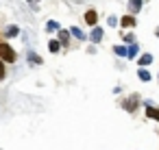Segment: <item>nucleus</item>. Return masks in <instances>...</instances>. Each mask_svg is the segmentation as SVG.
Listing matches in <instances>:
<instances>
[{
	"instance_id": "obj_1",
	"label": "nucleus",
	"mask_w": 159,
	"mask_h": 150,
	"mask_svg": "<svg viewBox=\"0 0 159 150\" xmlns=\"http://www.w3.org/2000/svg\"><path fill=\"white\" fill-rule=\"evenodd\" d=\"M0 61H7V63L16 61V50L9 44H0Z\"/></svg>"
},
{
	"instance_id": "obj_2",
	"label": "nucleus",
	"mask_w": 159,
	"mask_h": 150,
	"mask_svg": "<svg viewBox=\"0 0 159 150\" xmlns=\"http://www.w3.org/2000/svg\"><path fill=\"white\" fill-rule=\"evenodd\" d=\"M85 22H87L89 26H96V22H98V15H96V11H94V9H89V11L85 13Z\"/></svg>"
},
{
	"instance_id": "obj_3",
	"label": "nucleus",
	"mask_w": 159,
	"mask_h": 150,
	"mask_svg": "<svg viewBox=\"0 0 159 150\" xmlns=\"http://www.w3.org/2000/svg\"><path fill=\"white\" fill-rule=\"evenodd\" d=\"M89 39H92L94 44H98V42L102 39V29H98V26H94V31L89 33Z\"/></svg>"
},
{
	"instance_id": "obj_4",
	"label": "nucleus",
	"mask_w": 159,
	"mask_h": 150,
	"mask_svg": "<svg viewBox=\"0 0 159 150\" xmlns=\"http://www.w3.org/2000/svg\"><path fill=\"white\" fill-rule=\"evenodd\" d=\"M142 9V0H129V11L131 13H137Z\"/></svg>"
},
{
	"instance_id": "obj_5",
	"label": "nucleus",
	"mask_w": 159,
	"mask_h": 150,
	"mask_svg": "<svg viewBox=\"0 0 159 150\" xmlns=\"http://www.w3.org/2000/svg\"><path fill=\"white\" fill-rule=\"evenodd\" d=\"M135 102H137V98L133 96L131 100H124V102H122V107H124L126 111H135Z\"/></svg>"
},
{
	"instance_id": "obj_6",
	"label": "nucleus",
	"mask_w": 159,
	"mask_h": 150,
	"mask_svg": "<svg viewBox=\"0 0 159 150\" xmlns=\"http://www.w3.org/2000/svg\"><path fill=\"white\" fill-rule=\"evenodd\" d=\"M18 35H20V29H18V26H9L7 33H5V37H9V39H11V37H18Z\"/></svg>"
},
{
	"instance_id": "obj_7",
	"label": "nucleus",
	"mask_w": 159,
	"mask_h": 150,
	"mask_svg": "<svg viewBox=\"0 0 159 150\" xmlns=\"http://www.w3.org/2000/svg\"><path fill=\"white\" fill-rule=\"evenodd\" d=\"M146 115H148V117H152V120H159V111H157V109H152L150 104H146Z\"/></svg>"
},
{
	"instance_id": "obj_8",
	"label": "nucleus",
	"mask_w": 159,
	"mask_h": 150,
	"mask_svg": "<svg viewBox=\"0 0 159 150\" xmlns=\"http://www.w3.org/2000/svg\"><path fill=\"white\" fill-rule=\"evenodd\" d=\"M70 33H72L76 39H85V35H83V31H81L79 26H72V29H70Z\"/></svg>"
},
{
	"instance_id": "obj_9",
	"label": "nucleus",
	"mask_w": 159,
	"mask_h": 150,
	"mask_svg": "<svg viewBox=\"0 0 159 150\" xmlns=\"http://www.w3.org/2000/svg\"><path fill=\"white\" fill-rule=\"evenodd\" d=\"M59 48H61V44H59L57 39H52V42H48V50H50V52H59Z\"/></svg>"
},
{
	"instance_id": "obj_10",
	"label": "nucleus",
	"mask_w": 159,
	"mask_h": 150,
	"mask_svg": "<svg viewBox=\"0 0 159 150\" xmlns=\"http://www.w3.org/2000/svg\"><path fill=\"white\" fill-rule=\"evenodd\" d=\"M113 52H116L118 57H126V55H129V48H124V46H116Z\"/></svg>"
},
{
	"instance_id": "obj_11",
	"label": "nucleus",
	"mask_w": 159,
	"mask_h": 150,
	"mask_svg": "<svg viewBox=\"0 0 159 150\" xmlns=\"http://www.w3.org/2000/svg\"><path fill=\"white\" fill-rule=\"evenodd\" d=\"M150 63H152V57L150 55H142L139 57V65H150Z\"/></svg>"
},
{
	"instance_id": "obj_12",
	"label": "nucleus",
	"mask_w": 159,
	"mask_h": 150,
	"mask_svg": "<svg viewBox=\"0 0 159 150\" xmlns=\"http://www.w3.org/2000/svg\"><path fill=\"white\" fill-rule=\"evenodd\" d=\"M137 76H139V81H146V83L150 81V72H148V70H139Z\"/></svg>"
},
{
	"instance_id": "obj_13",
	"label": "nucleus",
	"mask_w": 159,
	"mask_h": 150,
	"mask_svg": "<svg viewBox=\"0 0 159 150\" xmlns=\"http://www.w3.org/2000/svg\"><path fill=\"white\" fill-rule=\"evenodd\" d=\"M120 24H122V26H133V24H135V18H129V15H126V18H122Z\"/></svg>"
},
{
	"instance_id": "obj_14",
	"label": "nucleus",
	"mask_w": 159,
	"mask_h": 150,
	"mask_svg": "<svg viewBox=\"0 0 159 150\" xmlns=\"http://www.w3.org/2000/svg\"><path fill=\"white\" fill-rule=\"evenodd\" d=\"M59 44H68V31H59Z\"/></svg>"
},
{
	"instance_id": "obj_15",
	"label": "nucleus",
	"mask_w": 159,
	"mask_h": 150,
	"mask_svg": "<svg viewBox=\"0 0 159 150\" xmlns=\"http://www.w3.org/2000/svg\"><path fill=\"white\" fill-rule=\"evenodd\" d=\"M29 61H31V63H42V59H39L35 52H29Z\"/></svg>"
},
{
	"instance_id": "obj_16",
	"label": "nucleus",
	"mask_w": 159,
	"mask_h": 150,
	"mask_svg": "<svg viewBox=\"0 0 159 150\" xmlns=\"http://www.w3.org/2000/svg\"><path fill=\"white\" fill-rule=\"evenodd\" d=\"M135 55H137V46H135V44H133V46H131V48H129V55H126V57H129V59H133V57H135Z\"/></svg>"
},
{
	"instance_id": "obj_17",
	"label": "nucleus",
	"mask_w": 159,
	"mask_h": 150,
	"mask_svg": "<svg viewBox=\"0 0 159 150\" xmlns=\"http://www.w3.org/2000/svg\"><path fill=\"white\" fill-rule=\"evenodd\" d=\"M46 29H48V31H57V29H59V24H57V22H48V24H46Z\"/></svg>"
},
{
	"instance_id": "obj_18",
	"label": "nucleus",
	"mask_w": 159,
	"mask_h": 150,
	"mask_svg": "<svg viewBox=\"0 0 159 150\" xmlns=\"http://www.w3.org/2000/svg\"><path fill=\"white\" fill-rule=\"evenodd\" d=\"M5 74H7V70H5V63H2V61H0V81H2V78H5Z\"/></svg>"
},
{
	"instance_id": "obj_19",
	"label": "nucleus",
	"mask_w": 159,
	"mask_h": 150,
	"mask_svg": "<svg viewBox=\"0 0 159 150\" xmlns=\"http://www.w3.org/2000/svg\"><path fill=\"white\" fill-rule=\"evenodd\" d=\"M107 24H109V26H116V24H118V20H116V18H113V15H111V18H109V20H107Z\"/></svg>"
},
{
	"instance_id": "obj_20",
	"label": "nucleus",
	"mask_w": 159,
	"mask_h": 150,
	"mask_svg": "<svg viewBox=\"0 0 159 150\" xmlns=\"http://www.w3.org/2000/svg\"><path fill=\"white\" fill-rule=\"evenodd\" d=\"M155 33H157V37H159V29H157V31H155Z\"/></svg>"
}]
</instances>
